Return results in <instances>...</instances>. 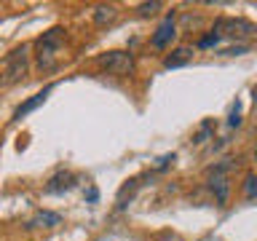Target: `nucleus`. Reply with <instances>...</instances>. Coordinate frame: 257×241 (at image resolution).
Returning a JSON list of instances; mask_svg holds the SVG:
<instances>
[{
    "instance_id": "f257e3e1",
    "label": "nucleus",
    "mask_w": 257,
    "mask_h": 241,
    "mask_svg": "<svg viewBox=\"0 0 257 241\" xmlns=\"http://www.w3.org/2000/svg\"><path fill=\"white\" fill-rule=\"evenodd\" d=\"M27 72H30V46L22 43L11 54H6V59L0 62V88L19 83Z\"/></svg>"
},
{
    "instance_id": "f03ea898",
    "label": "nucleus",
    "mask_w": 257,
    "mask_h": 241,
    "mask_svg": "<svg viewBox=\"0 0 257 241\" xmlns=\"http://www.w3.org/2000/svg\"><path fill=\"white\" fill-rule=\"evenodd\" d=\"M64 43V30L62 27H51L43 32V38L38 40V64L40 70H54L56 67V51Z\"/></svg>"
},
{
    "instance_id": "7ed1b4c3",
    "label": "nucleus",
    "mask_w": 257,
    "mask_h": 241,
    "mask_svg": "<svg viewBox=\"0 0 257 241\" xmlns=\"http://www.w3.org/2000/svg\"><path fill=\"white\" fill-rule=\"evenodd\" d=\"M99 67L110 75H132L134 72V56L128 51H107L99 56Z\"/></svg>"
},
{
    "instance_id": "20e7f679",
    "label": "nucleus",
    "mask_w": 257,
    "mask_h": 241,
    "mask_svg": "<svg viewBox=\"0 0 257 241\" xmlns=\"http://www.w3.org/2000/svg\"><path fill=\"white\" fill-rule=\"evenodd\" d=\"M214 32L217 35H228V38H249V35H254V24L252 22H246V19H220L214 24Z\"/></svg>"
},
{
    "instance_id": "39448f33",
    "label": "nucleus",
    "mask_w": 257,
    "mask_h": 241,
    "mask_svg": "<svg viewBox=\"0 0 257 241\" xmlns=\"http://www.w3.org/2000/svg\"><path fill=\"white\" fill-rule=\"evenodd\" d=\"M177 35V24H174V14H169L164 22L158 24V30L153 32V38H150V43L153 48H166L169 43H172V38Z\"/></svg>"
},
{
    "instance_id": "423d86ee",
    "label": "nucleus",
    "mask_w": 257,
    "mask_h": 241,
    "mask_svg": "<svg viewBox=\"0 0 257 241\" xmlns=\"http://www.w3.org/2000/svg\"><path fill=\"white\" fill-rule=\"evenodd\" d=\"M51 91H54V83H48V86L43 88V91H38L35 96H30V99L24 102V104H19V107H16V112H14V120H22L24 115H27V112H32V110H38L40 104L46 102V96L51 94Z\"/></svg>"
},
{
    "instance_id": "0eeeda50",
    "label": "nucleus",
    "mask_w": 257,
    "mask_h": 241,
    "mask_svg": "<svg viewBox=\"0 0 257 241\" xmlns=\"http://www.w3.org/2000/svg\"><path fill=\"white\" fill-rule=\"evenodd\" d=\"M75 185V174L72 172H56L51 180L46 182V193H64Z\"/></svg>"
},
{
    "instance_id": "6e6552de",
    "label": "nucleus",
    "mask_w": 257,
    "mask_h": 241,
    "mask_svg": "<svg viewBox=\"0 0 257 241\" xmlns=\"http://www.w3.org/2000/svg\"><path fill=\"white\" fill-rule=\"evenodd\" d=\"M209 188H212L214 193V198H217V204H228V193H230V182H228V177L225 174H212L209 177Z\"/></svg>"
},
{
    "instance_id": "1a4fd4ad",
    "label": "nucleus",
    "mask_w": 257,
    "mask_h": 241,
    "mask_svg": "<svg viewBox=\"0 0 257 241\" xmlns=\"http://www.w3.org/2000/svg\"><path fill=\"white\" fill-rule=\"evenodd\" d=\"M59 222H62V217L56 212H38L30 220V228H56Z\"/></svg>"
},
{
    "instance_id": "9d476101",
    "label": "nucleus",
    "mask_w": 257,
    "mask_h": 241,
    "mask_svg": "<svg viewBox=\"0 0 257 241\" xmlns=\"http://www.w3.org/2000/svg\"><path fill=\"white\" fill-rule=\"evenodd\" d=\"M190 56H193V51L182 46V48H174V51L164 59V64H166L169 70H172V67H182V64H188V62H190Z\"/></svg>"
},
{
    "instance_id": "9b49d317",
    "label": "nucleus",
    "mask_w": 257,
    "mask_h": 241,
    "mask_svg": "<svg viewBox=\"0 0 257 241\" xmlns=\"http://www.w3.org/2000/svg\"><path fill=\"white\" fill-rule=\"evenodd\" d=\"M118 19V8L115 6H96L94 8V22L96 24H110Z\"/></svg>"
},
{
    "instance_id": "f8f14e48",
    "label": "nucleus",
    "mask_w": 257,
    "mask_h": 241,
    "mask_svg": "<svg viewBox=\"0 0 257 241\" xmlns=\"http://www.w3.org/2000/svg\"><path fill=\"white\" fill-rule=\"evenodd\" d=\"M161 8H164V3L153 0V3H142V6H137V14H140V16H153L156 11H161Z\"/></svg>"
},
{
    "instance_id": "ddd939ff",
    "label": "nucleus",
    "mask_w": 257,
    "mask_h": 241,
    "mask_svg": "<svg viewBox=\"0 0 257 241\" xmlns=\"http://www.w3.org/2000/svg\"><path fill=\"white\" fill-rule=\"evenodd\" d=\"M244 182H246V185H244V196H246V198H254V196H257V177L249 174Z\"/></svg>"
},
{
    "instance_id": "4468645a",
    "label": "nucleus",
    "mask_w": 257,
    "mask_h": 241,
    "mask_svg": "<svg viewBox=\"0 0 257 241\" xmlns=\"http://www.w3.org/2000/svg\"><path fill=\"white\" fill-rule=\"evenodd\" d=\"M217 43H220V35H217V32H209V35H204L198 40V48H212Z\"/></svg>"
},
{
    "instance_id": "2eb2a0df",
    "label": "nucleus",
    "mask_w": 257,
    "mask_h": 241,
    "mask_svg": "<svg viewBox=\"0 0 257 241\" xmlns=\"http://www.w3.org/2000/svg\"><path fill=\"white\" fill-rule=\"evenodd\" d=\"M228 126H241V104H238V102L233 104V112H230V118H228Z\"/></svg>"
},
{
    "instance_id": "dca6fc26",
    "label": "nucleus",
    "mask_w": 257,
    "mask_h": 241,
    "mask_svg": "<svg viewBox=\"0 0 257 241\" xmlns=\"http://www.w3.org/2000/svg\"><path fill=\"white\" fill-rule=\"evenodd\" d=\"M209 132H212V124H204V129H201V132H198L196 137H193V142H196V145L206 142V140H209Z\"/></svg>"
},
{
    "instance_id": "f3484780",
    "label": "nucleus",
    "mask_w": 257,
    "mask_h": 241,
    "mask_svg": "<svg viewBox=\"0 0 257 241\" xmlns=\"http://www.w3.org/2000/svg\"><path fill=\"white\" fill-rule=\"evenodd\" d=\"M222 54H225V56H238V54H246V46H233V48H225Z\"/></svg>"
},
{
    "instance_id": "a211bd4d",
    "label": "nucleus",
    "mask_w": 257,
    "mask_h": 241,
    "mask_svg": "<svg viewBox=\"0 0 257 241\" xmlns=\"http://www.w3.org/2000/svg\"><path fill=\"white\" fill-rule=\"evenodd\" d=\"M172 161H174V153H172V156H164V158H158V164H156V169H166L169 164H172Z\"/></svg>"
},
{
    "instance_id": "6ab92c4d",
    "label": "nucleus",
    "mask_w": 257,
    "mask_h": 241,
    "mask_svg": "<svg viewBox=\"0 0 257 241\" xmlns=\"http://www.w3.org/2000/svg\"><path fill=\"white\" fill-rule=\"evenodd\" d=\"M96 198H99V190H96V188H88V190H86V201H91V204H94Z\"/></svg>"
},
{
    "instance_id": "aec40b11",
    "label": "nucleus",
    "mask_w": 257,
    "mask_h": 241,
    "mask_svg": "<svg viewBox=\"0 0 257 241\" xmlns=\"http://www.w3.org/2000/svg\"><path fill=\"white\" fill-rule=\"evenodd\" d=\"M252 94H254V99H257V86H254V91H252Z\"/></svg>"
},
{
    "instance_id": "412c9836",
    "label": "nucleus",
    "mask_w": 257,
    "mask_h": 241,
    "mask_svg": "<svg viewBox=\"0 0 257 241\" xmlns=\"http://www.w3.org/2000/svg\"><path fill=\"white\" fill-rule=\"evenodd\" d=\"M254 161H257V150H254Z\"/></svg>"
}]
</instances>
